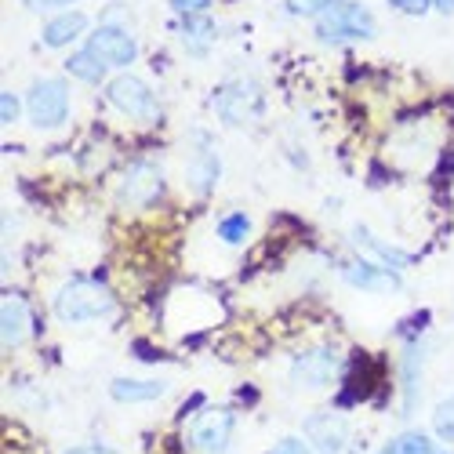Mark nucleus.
Segmentation results:
<instances>
[{
  "instance_id": "obj_24",
  "label": "nucleus",
  "mask_w": 454,
  "mask_h": 454,
  "mask_svg": "<svg viewBox=\"0 0 454 454\" xmlns=\"http://www.w3.org/2000/svg\"><path fill=\"white\" fill-rule=\"evenodd\" d=\"M266 454H313V447H309V440H298V436H284V440H277Z\"/></svg>"
},
{
  "instance_id": "obj_4",
  "label": "nucleus",
  "mask_w": 454,
  "mask_h": 454,
  "mask_svg": "<svg viewBox=\"0 0 454 454\" xmlns=\"http://www.w3.org/2000/svg\"><path fill=\"white\" fill-rule=\"evenodd\" d=\"M211 106H215L222 124H230V128H254L262 117H266V91H262L258 81L240 77V81L222 84L215 91Z\"/></svg>"
},
{
  "instance_id": "obj_3",
  "label": "nucleus",
  "mask_w": 454,
  "mask_h": 454,
  "mask_svg": "<svg viewBox=\"0 0 454 454\" xmlns=\"http://www.w3.org/2000/svg\"><path fill=\"white\" fill-rule=\"evenodd\" d=\"M317 41L324 44H349V41H374L378 22L360 0H338L317 19Z\"/></svg>"
},
{
  "instance_id": "obj_19",
  "label": "nucleus",
  "mask_w": 454,
  "mask_h": 454,
  "mask_svg": "<svg viewBox=\"0 0 454 454\" xmlns=\"http://www.w3.org/2000/svg\"><path fill=\"white\" fill-rule=\"evenodd\" d=\"M66 69H69V77H77V81H84V84H98V81H106V62L91 51V48H81V51H73L69 59H66Z\"/></svg>"
},
{
  "instance_id": "obj_12",
  "label": "nucleus",
  "mask_w": 454,
  "mask_h": 454,
  "mask_svg": "<svg viewBox=\"0 0 454 454\" xmlns=\"http://www.w3.org/2000/svg\"><path fill=\"white\" fill-rule=\"evenodd\" d=\"M88 48L106 66H121V69L138 59V41L131 36V29H124V26H98V29H91Z\"/></svg>"
},
{
  "instance_id": "obj_18",
  "label": "nucleus",
  "mask_w": 454,
  "mask_h": 454,
  "mask_svg": "<svg viewBox=\"0 0 454 454\" xmlns=\"http://www.w3.org/2000/svg\"><path fill=\"white\" fill-rule=\"evenodd\" d=\"M84 29H88V15H84V12H62V15H55V19L44 26L41 41H44L48 48H66V44H73V41H81Z\"/></svg>"
},
{
  "instance_id": "obj_9",
  "label": "nucleus",
  "mask_w": 454,
  "mask_h": 454,
  "mask_svg": "<svg viewBox=\"0 0 454 454\" xmlns=\"http://www.w3.org/2000/svg\"><path fill=\"white\" fill-rule=\"evenodd\" d=\"M164 193V171L157 160H131L124 168L121 189H117V200L121 207H149L153 200H160Z\"/></svg>"
},
{
  "instance_id": "obj_16",
  "label": "nucleus",
  "mask_w": 454,
  "mask_h": 454,
  "mask_svg": "<svg viewBox=\"0 0 454 454\" xmlns=\"http://www.w3.org/2000/svg\"><path fill=\"white\" fill-rule=\"evenodd\" d=\"M164 393H168V382H160V378H113L109 382V396L117 403H124V407L157 400Z\"/></svg>"
},
{
  "instance_id": "obj_5",
  "label": "nucleus",
  "mask_w": 454,
  "mask_h": 454,
  "mask_svg": "<svg viewBox=\"0 0 454 454\" xmlns=\"http://www.w3.org/2000/svg\"><path fill=\"white\" fill-rule=\"evenodd\" d=\"M342 353L334 346H313V349H301L291 367H287V378L298 393H320L327 386L338 382V374H342Z\"/></svg>"
},
{
  "instance_id": "obj_29",
  "label": "nucleus",
  "mask_w": 454,
  "mask_h": 454,
  "mask_svg": "<svg viewBox=\"0 0 454 454\" xmlns=\"http://www.w3.org/2000/svg\"><path fill=\"white\" fill-rule=\"evenodd\" d=\"M73 0H26V8H66Z\"/></svg>"
},
{
  "instance_id": "obj_1",
  "label": "nucleus",
  "mask_w": 454,
  "mask_h": 454,
  "mask_svg": "<svg viewBox=\"0 0 454 454\" xmlns=\"http://www.w3.org/2000/svg\"><path fill=\"white\" fill-rule=\"evenodd\" d=\"M117 309V298L113 291L91 277H73L66 280L55 294H51V313L59 324H69V327H81V324H95L102 317H109Z\"/></svg>"
},
{
  "instance_id": "obj_23",
  "label": "nucleus",
  "mask_w": 454,
  "mask_h": 454,
  "mask_svg": "<svg viewBox=\"0 0 454 454\" xmlns=\"http://www.w3.org/2000/svg\"><path fill=\"white\" fill-rule=\"evenodd\" d=\"M331 4H338V0H287V15H298V19H320Z\"/></svg>"
},
{
  "instance_id": "obj_2",
  "label": "nucleus",
  "mask_w": 454,
  "mask_h": 454,
  "mask_svg": "<svg viewBox=\"0 0 454 454\" xmlns=\"http://www.w3.org/2000/svg\"><path fill=\"white\" fill-rule=\"evenodd\" d=\"M182 175L185 185L197 197H211L215 185L222 178V157H218V142L207 128H189L185 145H182Z\"/></svg>"
},
{
  "instance_id": "obj_30",
  "label": "nucleus",
  "mask_w": 454,
  "mask_h": 454,
  "mask_svg": "<svg viewBox=\"0 0 454 454\" xmlns=\"http://www.w3.org/2000/svg\"><path fill=\"white\" fill-rule=\"evenodd\" d=\"M433 8H436L440 15H454V0H433Z\"/></svg>"
},
{
  "instance_id": "obj_10",
  "label": "nucleus",
  "mask_w": 454,
  "mask_h": 454,
  "mask_svg": "<svg viewBox=\"0 0 454 454\" xmlns=\"http://www.w3.org/2000/svg\"><path fill=\"white\" fill-rule=\"evenodd\" d=\"M349 419L338 411H313L306 419V440L317 454H342L349 447Z\"/></svg>"
},
{
  "instance_id": "obj_26",
  "label": "nucleus",
  "mask_w": 454,
  "mask_h": 454,
  "mask_svg": "<svg viewBox=\"0 0 454 454\" xmlns=\"http://www.w3.org/2000/svg\"><path fill=\"white\" fill-rule=\"evenodd\" d=\"M389 4H393L396 12H403V15H414V19H419V15H426V12L433 8V0H389Z\"/></svg>"
},
{
  "instance_id": "obj_11",
  "label": "nucleus",
  "mask_w": 454,
  "mask_h": 454,
  "mask_svg": "<svg viewBox=\"0 0 454 454\" xmlns=\"http://www.w3.org/2000/svg\"><path fill=\"white\" fill-rule=\"evenodd\" d=\"M338 277L356 291H389V294H396L403 287L400 270H389V266H382V262H367V258L338 262Z\"/></svg>"
},
{
  "instance_id": "obj_6",
  "label": "nucleus",
  "mask_w": 454,
  "mask_h": 454,
  "mask_svg": "<svg viewBox=\"0 0 454 454\" xmlns=\"http://www.w3.org/2000/svg\"><path fill=\"white\" fill-rule=\"evenodd\" d=\"M106 98H109L113 109L124 113V117H131V121L149 124V121L160 117V102H157L153 88H149L142 77H131V73H121V77H113L109 88H106Z\"/></svg>"
},
{
  "instance_id": "obj_14",
  "label": "nucleus",
  "mask_w": 454,
  "mask_h": 454,
  "mask_svg": "<svg viewBox=\"0 0 454 454\" xmlns=\"http://www.w3.org/2000/svg\"><path fill=\"white\" fill-rule=\"evenodd\" d=\"M353 244H360L364 251H371L382 266H389V270H407V266H414V258L403 251V247H396V244H389V240H382L374 230H367V225H353Z\"/></svg>"
},
{
  "instance_id": "obj_22",
  "label": "nucleus",
  "mask_w": 454,
  "mask_h": 454,
  "mask_svg": "<svg viewBox=\"0 0 454 454\" xmlns=\"http://www.w3.org/2000/svg\"><path fill=\"white\" fill-rule=\"evenodd\" d=\"M433 429H436V436L454 440V393L436 403V411H433Z\"/></svg>"
},
{
  "instance_id": "obj_20",
  "label": "nucleus",
  "mask_w": 454,
  "mask_h": 454,
  "mask_svg": "<svg viewBox=\"0 0 454 454\" xmlns=\"http://www.w3.org/2000/svg\"><path fill=\"white\" fill-rule=\"evenodd\" d=\"M218 240L222 244H230V247H240L251 240V215L247 211H230L222 222H218Z\"/></svg>"
},
{
  "instance_id": "obj_17",
  "label": "nucleus",
  "mask_w": 454,
  "mask_h": 454,
  "mask_svg": "<svg viewBox=\"0 0 454 454\" xmlns=\"http://www.w3.org/2000/svg\"><path fill=\"white\" fill-rule=\"evenodd\" d=\"M215 36H218V29H215V22H211L207 15H182L178 41H182V48H185V51H193L197 59H200V55H207V51H211V44H215Z\"/></svg>"
},
{
  "instance_id": "obj_25",
  "label": "nucleus",
  "mask_w": 454,
  "mask_h": 454,
  "mask_svg": "<svg viewBox=\"0 0 454 454\" xmlns=\"http://www.w3.org/2000/svg\"><path fill=\"white\" fill-rule=\"evenodd\" d=\"M19 113H22V102L15 91H4L0 95V117H4V124H15L19 121Z\"/></svg>"
},
{
  "instance_id": "obj_28",
  "label": "nucleus",
  "mask_w": 454,
  "mask_h": 454,
  "mask_svg": "<svg viewBox=\"0 0 454 454\" xmlns=\"http://www.w3.org/2000/svg\"><path fill=\"white\" fill-rule=\"evenodd\" d=\"M62 454H121V450L109 447V443H81V447H69Z\"/></svg>"
},
{
  "instance_id": "obj_7",
  "label": "nucleus",
  "mask_w": 454,
  "mask_h": 454,
  "mask_svg": "<svg viewBox=\"0 0 454 454\" xmlns=\"http://www.w3.org/2000/svg\"><path fill=\"white\" fill-rule=\"evenodd\" d=\"M233 429H237V414L230 407H207L189 422L185 436L197 454H225L233 443Z\"/></svg>"
},
{
  "instance_id": "obj_13",
  "label": "nucleus",
  "mask_w": 454,
  "mask_h": 454,
  "mask_svg": "<svg viewBox=\"0 0 454 454\" xmlns=\"http://www.w3.org/2000/svg\"><path fill=\"white\" fill-rule=\"evenodd\" d=\"M422 371H426V342H407L403 364H400V374H403V414L419 411V400H422Z\"/></svg>"
},
{
  "instance_id": "obj_27",
  "label": "nucleus",
  "mask_w": 454,
  "mask_h": 454,
  "mask_svg": "<svg viewBox=\"0 0 454 454\" xmlns=\"http://www.w3.org/2000/svg\"><path fill=\"white\" fill-rule=\"evenodd\" d=\"M207 4H211V0H171V8L178 15H204Z\"/></svg>"
},
{
  "instance_id": "obj_21",
  "label": "nucleus",
  "mask_w": 454,
  "mask_h": 454,
  "mask_svg": "<svg viewBox=\"0 0 454 454\" xmlns=\"http://www.w3.org/2000/svg\"><path fill=\"white\" fill-rule=\"evenodd\" d=\"M378 454H433V443L422 433H403V436L389 440Z\"/></svg>"
},
{
  "instance_id": "obj_15",
  "label": "nucleus",
  "mask_w": 454,
  "mask_h": 454,
  "mask_svg": "<svg viewBox=\"0 0 454 454\" xmlns=\"http://www.w3.org/2000/svg\"><path fill=\"white\" fill-rule=\"evenodd\" d=\"M0 313H4V346L19 349L33 331V317H29L26 298L15 294V291H4V306H0Z\"/></svg>"
},
{
  "instance_id": "obj_8",
  "label": "nucleus",
  "mask_w": 454,
  "mask_h": 454,
  "mask_svg": "<svg viewBox=\"0 0 454 454\" xmlns=\"http://www.w3.org/2000/svg\"><path fill=\"white\" fill-rule=\"evenodd\" d=\"M26 109H29V121L41 131L62 128L66 117H69V88H66V81H55V77L36 81L29 88V95H26Z\"/></svg>"
}]
</instances>
